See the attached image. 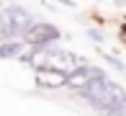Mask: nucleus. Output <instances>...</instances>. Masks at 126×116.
<instances>
[{
  "label": "nucleus",
  "instance_id": "obj_1",
  "mask_svg": "<svg viewBox=\"0 0 126 116\" xmlns=\"http://www.w3.org/2000/svg\"><path fill=\"white\" fill-rule=\"evenodd\" d=\"M93 108H98L103 116H121L126 114V90L118 83H113L111 77H95L85 85L82 90H77Z\"/></svg>",
  "mask_w": 126,
  "mask_h": 116
},
{
  "label": "nucleus",
  "instance_id": "obj_2",
  "mask_svg": "<svg viewBox=\"0 0 126 116\" xmlns=\"http://www.w3.org/2000/svg\"><path fill=\"white\" fill-rule=\"evenodd\" d=\"M33 23H36L33 16L21 5H8L5 10H0V34H3V39L23 36Z\"/></svg>",
  "mask_w": 126,
  "mask_h": 116
},
{
  "label": "nucleus",
  "instance_id": "obj_3",
  "mask_svg": "<svg viewBox=\"0 0 126 116\" xmlns=\"http://www.w3.org/2000/svg\"><path fill=\"white\" fill-rule=\"evenodd\" d=\"M23 39L31 46H36V44H49V41H57L59 39V28L57 26H51V23H33L31 28L23 34Z\"/></svg>",
  "mask_w": 126,
  "mask_h": 116
},
{
  "label": "nucleus",
  "instance_id": "obj_4",
  "mask_svg": "<svg viewBox=\"0 0 126 116\" xmlns=\"http://www.w3.org/2000/svg\"><path fill=\"white\" fill-rule=\"evenodd\" d=\"M95 77H106V72L98 70V67H90L88 62H82L77 70H72V72H70L67 85H70V88H75V90H82L85 85H88L90 80H95Z\"/></svg>",
  "mask_w": 126,
  "mask_h": 116
},
{
  "label": "nucleus",
  "instance_id": "obj_5",
  "mask_svg": "<svg viewBox=\"0 0 126 116\" xmlns=\"http://www.w3.org/2000/svg\"><path fill=\"white\" fill-rule=\"evenodd\" d=\"M67 77H70L67 72L54 70V67H39L36 70V83L41 88H62V85H67Z\"/></svg>",
  "mask_w": 126,
  "mask_h": 116
},
{
  "label": "nucleus",
  "instance_id": "obj_6",
  "mask_svg": "<svg viewBox=\"0 0 126 116\" xmlns=\"http://www.w3.org/2000/svg\"><path fill=\"white\" fill-rule=\"evenodd\" d=\"M21 52H23V41H18V39H8L5 44H0V59L21 57Z\"/></svg>",
  "mask_w": 126,
  "mask_h": 116
},
{
  "label": "nucleus",
  "instance_id": "obj_7",
  "mask_svg": "<svg viewBox=\"0 0 126 116\" xmlns=\"http://www.w3.org/2000/svg\"><path fill=\"white\" fill-rule=\"evenodd\" d=\"M103 57H106V62H111L113 67H118V70H124V62H121V59H116V57H111V54H106V52H103Z\"/></svg>",
  "mask_w": 126,
  "mask_h": 116
},
{
  "label": "nucleus",
  "instance_id": "obj_8",
  "mask_svg": "<svg viewBox=\"0 0 126 116\" xmlns=\"http://www.w3.org/2000/svg\"><path fill=\"white\" fill-rule=\"evenodd\" d=\"M88 36H90V39H95V41H103V36L95 31V28H90V31H88Z\"/></svg>",
  "mask_w": 126,
  "mask_h": 116
},
{
  "label": "nucleus",
  "instance_id": "obj_9",
  "mask_svg": "<svg viewBox=\"0 0 126 116\" xmlns=\"http://www.w3.org/2000/svg\"><path fill=\"white\" fill-rule=\"evenodd\" d=\"M121 39H124V41H126V23H124V26H121Z\"/></svg>",
  "mask_w": 126,
  "mask_h": 116
},
{
  "label": "nucleus",
  "instance_id": "obj_10",
  "mask_svg": "<svg viewBox=\"0 0 126 116\" xmlns=\"http://www.w3.org/2000/svg\"><path fill=\"white\" fill-rule=\"evenodd\" d=\"M121 116H126V114H121Z\"/></svg>",
  "mask_w": 126,
  "mask_h": 116
}]
</instances>
